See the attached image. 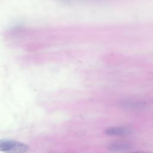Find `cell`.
<instances>
[{"label": "cell", "mask_w": 153, "mask_h": 153, "mask_svg": "<svg viewBox=\"0 0 153 153\" xmlns=\"http://www.w3.org/2000/svg\"><path fill=\"white\" fill-rule=\"evenodd\" d=\"M130 153H151V152H143V151H136V152H133Z\"/></svg>", "instance_id": "4"}, {"label": "cell", "mask_w": 153, "mask_h": 153, "mask_svg": "<svg viewBox=\"0 0 153 153\" xmlns=\"http://www.w3.org/2000/svg\"><path fill=\"white\" fill-rule=\"evenodd\" d=\"M131 133L130 128L123 127L108 128L105 130V133L109 136H125Z\"/></svg>", "instance_id": "2"}, {"label": "cell", "mask_w": 153, "mask_h": 153, "mask_svg": "<svg viewBox=\"0 0 153 153\" xmlns=\"http://www.w3.org/2000/svg\"><path fill=\"white\" fill-rule=\"evenodd\" d=\"M29 146L23 142L8 139H0V152L5 153H25Z\"/></svg>", "instance_id": "1"}, {"label": "cell", "mask_w": 153, "mask_h": 153, "mask_svg": "<svg viewBox=\"0 0 153 153\" xmlns=\"http://www.w3.org/2000/svg\"><path fill=\"white\" fill-rule=\"evenodd\" d=\"M132 148V145L128 142H117L112 143L109 146V150L112 151H125Z\"/></svg>", "instance_id": "3"}]
</instances>
